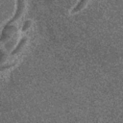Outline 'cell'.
<instances>
[{
	"label": "cell",
	"instance_id": "obj_1",
	"mask_svg": "<svg viewBox=\"0 0 123 123\" xmlns=\"http://www.w3.org/2000/svg\"><path fill=\"white\" fill-rule=\"evenodd\" d=\"M16 6L17 7L14 14L4 25L0 35V71L9 69L16 63V62H8V60L19 37L17 21L23 14L25 9V2L17 1Z\"/></svg>",
	"mask_w": 123,
	"mask_h": 123
},
{
	"label": "cell",
	"instance_id": "obj_2",
	"mask_svg": "<svg viewBox=\"0 0 123 123\" xmlns=\"http://www.w3.org/2000/svg\"><path fill=\"white\" fill-rule=\"evenodd\" d=\"M27 40H28L27 37H21V39L18 41L17 45H16V46L13 48V50L11 52L10 57H15V56H17V55L22 51V49L24 48L25 44L27 43Z\"/></svg>",
	"mask_w": 123,
	"mask_h": 123
},
{
	"label": "cell",
	"instance_id": "obj_3",
	"mask_svg": "<svg viewBox=\"0 0 123 123\" xmlns=\"http://www.w3.org/2000/svg\"><path fill=\"white\" fill-rule=\"evenodd\" d=\"M86 0H82V1H79L72 9H71V13H75V12H80L83 8H85V6H86Z\"/></svg>",
	"mask_w": 123,
	"mask_h": 123
},
{
	"label": "cell",
	"instance_id": "obj_4",
	"mask_svg": "<svg viewBox=\"0 0 123 123\" xmlns=\"http://www.w3.org/2000/svg\"><path fill=\"white\" fill-rule=\"evenodd\" d=\"M31 25H32V20H31V19L25 20V21L23 22V25H22V28H21L22 32H26V31L31 27Z\"/></svg>",
	"mask_w": 123,
	"mask_h": 123
}]
</instances>
